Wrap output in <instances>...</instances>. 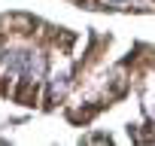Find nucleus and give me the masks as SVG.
<instances>
[{"label":"nucleus","mask_w":155,"mask_h":146,"mask_svg":"<svg viewBox=\"0 0 155 146\" xmlns=\"http://www.w3.org/2000/svg\"><path fill=\"white\" fill-rule=\"evenodd\" d=\"M104 3H122V0H104Z\"/></svg>","instance_id":"obj_1"}]
</instances>
